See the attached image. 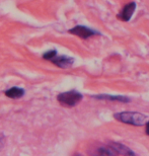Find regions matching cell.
I'll return each instance as SVG.
<instances>
[{"label": "cell", "mask_w": 149, "mask_h": 156, "mask_svg": "<svg viewBox=\"0 0 149 156\" xmlns=\"http://www.w3.org/2000/svg\"><path fill=\"white\" fill-rule=\"evenodd\" d=\"M51 62H53L55 65H57L60 68H69L73 65L74 59L71 57H66V56H57L56 55L52 59Z\"/></svg>", "instance_id": "5b68a950"}, {"label": "cell", "mask_w": 149, "mask_h": 156, "mask_svg": "<svg viewBox=\"0 0 149 156\" xmlns=\"http://www.w3.org/2000/svg\"><path fill=\"white\" fill-rule=\"evenodd\" d=\"M115 119L124 124L133 125V126H142L146 122V116L136 112H122L115 114Z\"/></svg>", "instance_id": "6da1fadb"}, {"label": "cell", "mask_w": 149, "mask_h": 156, "mask_svg": "<svg viewBox=\"0 0 149 156\" xmlns=\"http://www.w3.org/2000/svg\"><path fill=\"white\" fill-rule=\"evenodd\" d=\"M146 134L149 136V122L146 123Z\"/></svg>", "instance_id": "7c38bea8"}, {"label": "cell", "mask_w": 149, "mask_h": 156, "mask_svg": "<svg viewBox=\"0 0 149 156\" xmlns=\"http://www.w3.org/2000/svg\"><path fill=\"white\" fill-rule=\"evenodd\" d=\"M4 136L2 135V134H0V150H1V148L3 147V145H4Z\"/></svg>", "instance_id": "8fae6325"}, {"label": "cell", "mask_w": 149, "mask_h": 156, "mask_svg": "<svg viewBox=\"0 0 149 156\" xmlns=\"http://www.w3.org/2000/svg\"><path fill=\"white\" fill-rule=\"evenodd\" d=\"M57 55V52H56V50H51V51H48L46 52L44 55H43V58L46 59V60H49L51 61L53 58L55 57V56Z\"/></svg>", "instance_id": "30bf717a"}, {"label": "cell", "mask_w": 149, "mask_h": 156, "mask_svg": "<svg viewBox=\"0 0 149 156\" xmlns=\"http://www.w3.org/2000/svg\"><path fill=\"white\" fill-rule=\"evenodd\" d=\"M135 9H136V3L130 2L122 9V11H121V13L118 15V17L123 21H129L130 18L132 17V15L134 14Z\"/></svg>", "instance_id": "277c9868"}, {"label": "cell", "mask_w": 149, "mask_h": 156, "mask_svg": "<svg viewBox=\"0 0 149 156\" xmlns=\"http://www.w3.org/2000/svg\"><path fill=\"white\" fill-rule=\"evenodd\" d=\"M110 146L112 147V149L116 152V154H119V155H135V153L131 150V149H129L125 145L120 144V143H111Z\"/></svg>", "instance_id": "8992f818"}, {"label": "cell", "mask_w": 149, "mask_h": 156, "mask_svg": "<svg viewBox=\"0 0 149 156\" xmlns=\"http://www.w3.org/2000/svg\"><path fill=\"white\" fill-rule=\"evenodd\" d=\"M82 94L76 90H71V91H67V92H63L60 93L57 96L58 101L60 102L62 105H65V107H75L76 105H78L82 99Z\"/></svg>", "instance_id": "7a4b0ae2"}, {"label": "cell", "mask_w": 149, "mask_h": 156, "mask_svg": "<svg viewBox=\"0 0 149 156\" xmlns=\"http://www.w3.org/2000/svg\"><path fill=\"white\" fill-rule=\"evenodd\" d=\"M94 98L102 99V101H121V102H130V99L125 96L120 95H110V94H98V95H92Z\"/></svg>", "instance_id": "52a82bcc"}, {"label": "cell", "mask_w": 149, "mask_h": 156, "mask_svg": "<svg viewBox=\"0 0 149 156\" xmlns=\"http://www.w3.org/2000/svg\"><path fill=\"white\" fill-rule=\"evenodd\" d=\"M4 93L9 98L15 99V98H20L24 94V90L23 88H20V87H11L8 90H6Z\"/></svg>", "instance_id": "ba28073f"}, {"label": "cell", "mask_w": 149, "mask_h": 156, "mask_svg": "<svg viewBox=\"0 0 149 156\" xmlns=\"http://www.w3.org/2000/svg\"><path fill=\"white\" fill-rule=\"evenodd\" d=\"M69 33L72 34V35L79 37V38H81V39H88L94 35H98V32H95V30L91 29H88V27H83V26L74 27L73 29L69 30Z\"/></svg>", "instance_id": "3957f363"}, {"label": "cell", "mask_w": 149, "mask_h": 156, "mask_svg": "<svg viewBox=\"0 0 149 156\" xmlns=\"http://www.w3.org/2000/svg\"><path fill=\"white\" fill-rule=\"evenodd\" d=\"M98 153L99 155H117L116 152H115L110 145L107 146V147H99L98 149Z\"/></svg>", "instance_id": "9c48e42d"}]
</instances>
